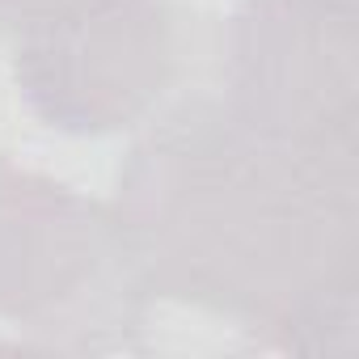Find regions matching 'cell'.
I'll use <instances>...</instances> for the list:
<instances>
[{"label":"cell","mask_w":359,"mask_h":359,"mask_svg":"<svg viewBox=\"0 0 359 359\" xmlns=\"http://www.w3.org/2000/svg\"><path fill=\"white\" fill-rule=\"evenodd\" d=\"M114 212L161 300L237 321L258 346L351 355L359 317V152L182 97L127 152Z\"/></svg>","instance_id":"cell-1"},{"label":"cell","mask_w":359,"mask_h":359,"mask_svg":"<svg viewBox=\"0 0 359 359\" xmlns=\"http://www.w3.org/2000/svg\"><path fill=\"white\" fill-rule=\"evenodd\" d=\"M152 287L114 208L18 169L0 212V317L64 355L144 351Z\"/></svg>","instance_id":"cell-2"},{"label":"cell","mask_w":359,"mask_h":359,"mask_svg":"<svg viewBox=\"0 0 359 359\" xmlns=\"http://www.w3.org/2000/svg\"><path fill=\"white\" fill-rule=\"evenodd\" d=\"M195 26L169 0L106 9L18 30L22 102L64 135H110L144 123L191 68Z\"/></svg>","instance_id":"cell-3"},{"label":"cell","mask_w":359,"mask_h":359,"mask_svg":"<svg viewBox=\"0 0 359 359\" xmlns=\"http://www.w3.org/2000/svg\"><path fill=\"white\" fill-rule=\"evenodd\" d=\"M220 102L250 127L359 152V0H245L224 26Z\"/></svg>","instance_id":"cell-4"},{"label":"cell","mask_w":359,"mask_h":359,"mask_svg":"<svg viewBox=\"0 0 359 359\" xmlns=\"http://www.w3.org/2000/svg\"><path fill=\"white\" fill-rule=\"evenodd\" d=\"M106 5H118V0H0V34L72 18V13H89V9H106Z\"/></svg>","instance_id":"cell-5"},{"label":"cell","mask_w":359,"mask_h":359,"mask_svg":"<svg viewBox=\"0 0 359 359\" xmlns=\"http://www.w3.org/2000/svg\"><path fill=\"white\" fill-rule=\"evenodd\" d=\"M13 177H18V165L0 152V212H5V199H9V187H13Z\"/></svg>","instance_id":"cell-6"}]
</instances>
